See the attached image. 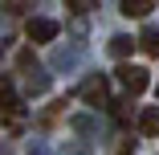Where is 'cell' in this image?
<instances>
[{
  "label": "cell",
  "mask_w": 159,
  "mask_h": 155,
  "mask_svg": "<svg viewBox=\"0 0 159 155\" xmlns=\"http://www.w3.org/2000/svg\"><path fill=\"white\" fill-rule=\"evenodd\" d=\"M135 45H139L147 57H159V29H143V37H139Z\"/></svg>",
  "instance_id": "277c9868"
},
{
  "label": "cell",
  "mask_w": 159,
  "mask_h": 155,
  "mask_svg": "<svg viewBox=\"0 0 159 155\" xmlns=\"http://www.w3.org/2000/svg\"><path fill=\"white\" fill-rule=\"evenodd\" d=\"M0 106L16 110V94H12V78H0Z\"/></svg>",
  "instance_id": "52a82bcc"
},
{
  "label": "cell",
  "mask_w": 159,
  "mask_h": 155,
  "mask_svg": "<svg viewBox=\"0 0 159 155\" xmlns=\"http://www.w3.org/2000/svg\"><path fill=\"white\" fill-rule=\"evenodd\" d=\"M66 8H74V12H86V8H94V4H90V0H70Z\"/></svg>",
  "instance_id": "9c48e42d"
},
{
  "label": "cell",
  "mask_w": 159,
  "mask_h": 155,
  "mask_svg": "<svg viewBox=\"0 0 159 155\" xmlns=\"http://www.w3.org/2000/svg\"><path fill=\"white\" fill-rule=\"evenodd\" d=\"M139 127H143V135H159V106H147L139 114Z\"/></svg>",
  "instance_id": "5b68a950"
},
{
  "label": "cell",
  "mask_w": 159,
  "mask_h": 155,
  "mask_svg": "<svg viewBox=\"0 0 159 155\" xmlns=\"http://www.w3.org/2000/svg\"><path fill=\"white\" fill-rule=\"evenodd\" d=\"M155 4H151V0H122V12L126 16H147Z\"/></svg>",
  "instance_id": "8992f818"
},
{
  "label": "cell",
  "mask_w": 159,
  "mask_h": 155,
  "mask_svg": "<svg viewBox=\"0 0 159 155\" xmlns=\"http://www.w3.org/2000/svg\"><path fill=\"white\" fill-rule=\"evenodd\" d=\"M25 33H29V41H33V45H45V41L57 37V21H49V16H33Z\"/></svg>",
  "instance_id": "6da1fadb"
},
{
  "label": "cell",
  "mask_w": 159,
  "mask_h": 155,
  "mask_svg": "<svg viewBox=\"0 0 159 155\" xmlns=\"http://www.w3.org/2000/svg\"><path fill=\"white\" fill-rule=\"evenodd\" d=\"M118 78H122V86L131 90V94H143V90L151 86V78H147L143 66H118Z\"/></svg>",
  "instance_id": "7a4b0ae2"
},
{
  "label": "cell",
  "mask_w": 159,
  "mask_h": 155,
  "mask_svg": "<svg viewBox=\"0 0 159 155\" xmlns=\"http://www.w3.org/2000/svg\"><path fill=\"white\" fill-rule=\"evenodd\" d=\"M131 49H135V41H131V37H114V41H110V53H114V57H126Z\"/></svg>",
  "instance_id": "ba28073f"
},
{
  "label": "cell",
  "mask_w": 159,
  "mask_h": 155,
  "mask_svg": "<svg viewBox=\"0 0 159 155\" xmlns=\"http://www.w3.org/2000/svg\"><path fill=\"white\" fill-rule=\"evenodd\" d=\"M82 98H86L90 106H98V102H106V82H102V78H90V82L82 86Z\"/></svg>",
  "instance_id": "3957f363"
}]
</instances>
